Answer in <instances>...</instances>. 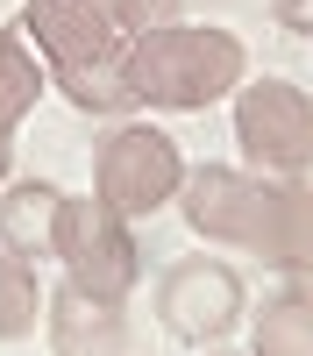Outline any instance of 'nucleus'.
Here are the masks:
<instances>
[{"label":"nucleus","instance_id":"nucleus-17","mask_svg":"<svg viewBox=\"0 0 313 356\" xmlns=\"http://www.w3.org/2000/svg\"><path fill=\"white\" fill-rule=\"evenodd\" d=\"M207 356H235V349H221V342H214V349H207Z\"/></svg>","mask_w":313,"mask_h":356},{"label":"nucleus","instance_id":"nucleus-2","mask_svg":"<svg viewBox=\"0 0 313 356\" xmlns=\"http://www.w3.org/2000/svg\"><path fill=\"white\" fill-rule=\"evenodd\" d=\"M28 36H36V57L57 72L65 100L85 114H121L128 100V36L107 22L100 0H28L22 8Z\"/></svg>","mask_w":313,"mask_h":356},{"label":"nucleus","instance_id":"nucleus-8","mask_svg":"<svg viewBox=\"0 0 313 356\" xmlns=\"http://www.w3.org/2000/svg\"><path fill=\"white\" fill-rule=\"evenodd\" d=\"M249 207H256V171H235V164H192L185 186H178L185 228L199 243H214V250H242Z\"/></svg>","mask_w":313,"mask_h":356},{"label":"nucleus","instance_id":"nucleus-6","mask_svg":"<svg viewBox=\"0 0 313 356\" xmlns=\"http://www.w3.org/2000/svg\"><path fill=\"white\" fill-rule=\"evenodd\" d=\"M242 314H249V285H242L235 264H221V257H185V264H171L157 278V321H164V335L185 342V349L228 342L242 328Z\"/></svg>","mask_w":313,"mask_h":356},{"label":"nucleus","instance_id":"nucleus-18","mask_svg":"<svg viewBox=\"0 0 313 356\" xmlns=\"http://www.w3.org/2000/svg\"><path fill=\"white\" fill-rule=\"evenodd\" d=\"M306 36H313V29H306Z\"/></svg>","mask_w":313,"mask_h":356},{"label":"nucleus","instance_id":"nucleus-5","mask_svg":"<svg viewBox=\"0 0 313 356\" xmlns=\"http://www.w3.org/2000/svg\"><path fill=\"white\" fill-rule=\"evenodd\" d=\"M50 257L65 264V278L78 292H100V300H128L135 271H142L135 228H128V214H114L107 200H65V207H57Z\"/></svg>","mask_w":313,"mask_h":356},{"label":"nucleus","instance_id":"nucleus-10","mask_svg":"<svg viewBox=\"0 0 313 356\" xmlns=\"http://www.w3.org/2000/svg\"><path fill=\"white\" fill-rule=\"evenodd\" d=\"M57 207H65V193H57L50 178H15V186H0V250L22 257V264L50 257Z\"/></svg>","mask_w":313,"mask_h":356},{"label":"nucleus","instance_id":"nucleus-14","mask_svg":"<svg viewBox=\"0 0 313 356\" xmlns=\"http://www.w3.org/2000/svg\"><path fill=\"white\" fill-rule=\"evenodd\" d=\"M107 22L121 29V36H142V29H164V22H178V0H100Z\"/></svg>","mask_w":313,"mask_h":356},{"label":"nucleus","instance_id":"nucleus-1","mask_svg":"<svg viewBox=\"0 0 313 356\" xmlns=\"http://www.w3.org/2000/svg\"><path fill=\"white\" fill-rule=\"evenodd\" d=\"M128 100L164 114H199L242 86V36L214 22H164L128 36Z\"/></svg>","mask_w":313,"mask_h":356},{"label":"nucleus","instance_id":"nucleus-4","mask_svg":"<svg viewBox=\"0 0 313 356\" xmlns=\"http://www.w3.org/2000/svg\"><path fill=\"white\" fill-rule=\"evenodd\" d=\"M235 143L249 171L306 178L313 171V93L292 79H249L235 86Z\"/></svg>","mask_w":313,"mask_h":356},{"label":"nucleus","instance_id":"nucleus-3","mask_svg":"<svg viewBox=\"0 0 313 356\" xmlns=\"http://www.w3.org/2000/svg\"><path fill=\"white\" fill-rule=\"evenodd\" d=\"M185 186V157L178 143H171L164 129L150 122H107L100 143H93V200H107L114 214H157V207H171Z\"/></svg>","mask_w":313,"mask_h":356},{"label":"nucleus","instance_id":"nucleus-12","mask_svg":"<svg viewBox=\"0 0 313 356\" xmlns=\"http://www.w3.org/2000/svg\"><path fill=\"white\" fill-rule=\"evenodd\" d=\"M36 100H43V57L28 50L22 36H0V143L28 122Z\"/></svg>","mask_w":313,"mask_h":356},{"label":"nucleus","instance_id":"nucleus-16","mask_svg":"<svg viewBox=\"0 0 313 356\" xmlns=\"http://www.w3.org/2000/svg\"><path fill=\"white\" fill-rule=\"evenodd\" d=\"M0 186H8V143H0Z\"/></svg>","mask_w":313,"mask_h":356},{"label":"nucleus","instance_id":"nucleus-15","mask_svg":"<svg viewBox=\"0 0 313 356\" xmlns=\"http://www.w3.org/2000/svg\"><path fill=\"white\" fill-rule=\"evenodd\" d=\"M271 15L285 29H313V0H271Z\"/></svg>","mask_w":313,"mask_h":356},{"label":"nucleus","instance_id":"nucleus-7","mask_svg":"<svg viewBox=\"0 0 313 356\" xmlns=\"http://www.w3.org/2000/svg\"><path fill=\"white\" fill-rule=\"evenodd\" d=\"M242 257L271 264L278 278H313V186L306 178H264L256 171V207L242 228Z\"/></svg>","mask_w":313,"mask_h":356},{"label":"nucleus","instance_id":"nucleus-11","mask_svg":"<svg viewBox=\"0 0 313 356\" xmlns=\"http://www.w3.org/2000/svg\"><path fill=\"white\" fill-rule=\"evenodd\" d=\"M249 356H313V292L306 285H278L271 300H256Z\"/></svg>","mask_w":313,"mask_h":356},{"label":"nucleus","instance_id":"nucleus-13","mask_svg":"<svg viewBox=\"0 0 313 356\" xmlns=\"http://www.w3.org/2000/svg\"><path fill=\"white\" fill-rule=\"evenodd\" d=\"M43 314V285H36V264H22L0 250V342H22Z\"/></svg>","mask_w":313,"mask_h":356},{"label":"nucleus","instance_id":"nucleus-9","mask_svg":"<svg viewBox=\"0 0 313 356\" xmlns=\"http://www.w3.org/2000/svg\"><path fill=\"white\" fill-rule=\"evenodd\" d=\"M43 328L57 356H128V300H100L65 278L43 300Z\"/></svg>","mask_w":313,"mask_h":356}]
</instances>
